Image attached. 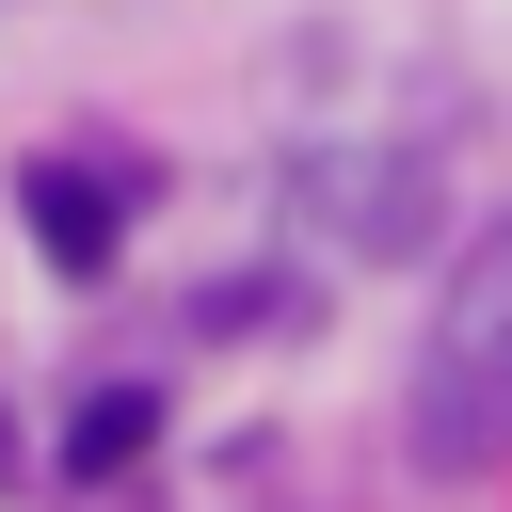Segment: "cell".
<instances>
[{"label":"cell","mask_w":512,"mask_h":512,"mask_svg":"<svg viewBox=\"0 0 512 512\" xmlns=\"http://www.w3.org/2000/svg\"><path fill=\"white\" fill-rule=\"evenodd\" d=\"M144 448H160V384H96L64 416V480H128Z\"/></svg>","instance_id":"3957f363"},{"label":"cell","mask_w":512,"mask_h":512,"mask_svg":"<svg viewBox=\"0 0 512 512\" xmlns=\"http://www.w3.org/2000/svg\"><path fill=\"white\" fill-rule=\"evenodd\" d=\"M16 208H32V240H48V272H64V288H96V272H112V192H96L80 160H32V176H16Z\"/></svg>","instance_id":"7a4b0ae2"},{"label":"cell","mask_w":512,"mask_h":512,"mask_svg":"<svg viewBox=\"0 0 512 512\" xmlns=\"http://www.w3.org/2000/svg\"><path fill=\"white\" fill-rule=\"evenodd\" d=\"M416 464L432 480H480L512 464V224L448 272L432 304V352H416Z\"/></svg>","instance_id":"6da1fadb"}]
</instances>
